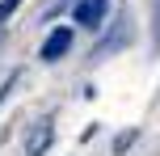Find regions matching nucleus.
I'll return each mask as SVG.
<instances>
[{"label":"nucleus","mask_w":160,"mask_h":156,"mask_svg":"<svg viewBox=\"0 0 160 156\" xmlns=\"http://www.w3.org/2000/svg\"><path fill=\"white\" fill-rule=\"evenodd\" d=\"M105 13H110V0H76L72 4V21L84 30H97L105 21Z\"/></svg>","instance_id":"obj_1"},{"label":"nucleus","mask_w":160,"mask_h":156,"mask_svg":"<svg viewBox=\"0 0 160 156\" xmlns=\"http://www.w3.org/2000/svg\"><path fill=\"white\" fill-rule=\"evenodd\" d=\"M68 47H72V30H68V25H55V30L47 34V42H42V59L55 63V59L68 55Z\"/></svg>","instance_id":"obj_2"},{"label":"nucleus","mask_w":160,"mask_h":156,"mask_svg":"<svg viewBox=\"0 0 160 156\" xmlns=\"http://www.w3.org/2000/svg\"><path fill=\"white\" fill-rule=\"evenodd\" d=\"M51 139H55L51 123H47V118H38V123H34V131H30V139H25V156H42V152L51 148Z\"/></svg>","instance_id":"obj_3"},{"label":"nucleus","mask_w":160,"mask_h":156,"mask_svg":"<svg viewBox=\"0 0 160 156\" xmlns=\"http://www.w3.org/2000/svg\"><path fill=\"white\" fill-rule=\"evenodd\" d=\"M152 38H156V47H160V0L152 4Z\"/></svg>","instance_id":"obj_4"},{"label":"nucleus","mask_w":160,"mask_h":156,"mask_svg":"<svg viewBox=\"0 0 160 156\" xmlns=\"http://www.w3.org/2000/svg\"><path fill=\"white\" fill-rule=\"evenodd\" d=\"M21 4V0H0V21H8V17H13V8Z\"/></svg>","instance_id":"obj_5"}]
</instances>
